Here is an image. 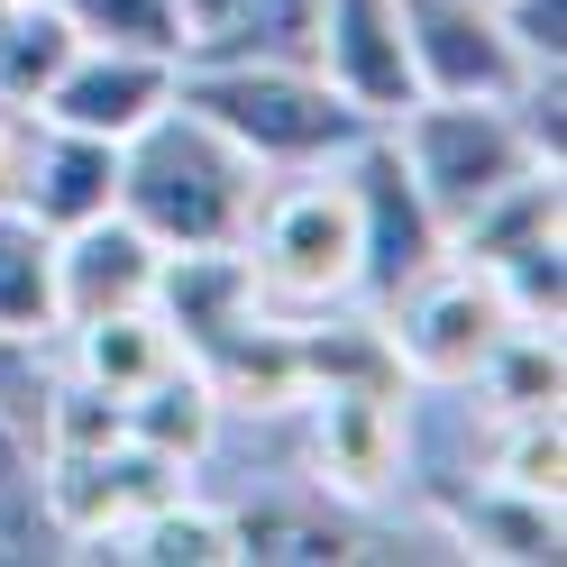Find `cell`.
<instances>
[{
    "label": "cell",
    "instance_id": "cell-14",
    "mask_svg": "<svg viewBox=\"0 0 567 567\" xmlns=\"http://www.w3.org/2000/svg\"><path fill=\"white\" fill-rule=\"evenodd\" d=\"M193 367L210 375L220 412H302V339H293V311L284 302L229 321L220 339H202Z\"/></svg>",
    "mask_w": 567,
    "mask_h": 567
},
{
    "label": "cell",
    "instance_id": "cell-34",
    "mask_svg": "<svg viewBox=\"0 0 567 567\" xmlns=\"http://www.w3.org/2000/svg\"><path fill=\"white\" fill-rule=\"evenodd\" d=\"M10 10H28V0H10Z\"/></svg>",
    "mask_w": 567,
    "mask_h": 567
},
{
    "label": "cell",
    "instance_id": "cell-23",
    "mask_svg": "<svg viewBox=\"0 0 567 567\" xmlns=\"http://www.w3.org/2000/svg\"><path fill=\"white\" fill-rule=\"evenodd\" d=\"M467 394H485L494 421H513V412H558L567 403V358H558V330H504L494 339V358L476 367Z\"/></svg>",
    "mask_w": 567,
    "mask_h": 567
},
{
    "label": "cell",
    "instance_id": "cell-28",
    "mask_svg": "<svg viewBox=\"0 0 567 567\" xmlns=\"http://www.w3.org/2000/svg\"><path fill=\"white\" fill-rule=\"evenodd\" d=\"M494 293H504V321L522 330H567V238H540L522 257L494 266Z\"/></svg>",
    "mask_w": 567,
    "mask_h": 567
},
{
    "label": "cell",
    "instance_id": "cell-16",
    "mask_svg": "<svg viewBox=\"0 0 567 567\" xmlns=\"http://www.w3.org/2000/svg\"><path fill=\"white\" fill-rule=\"evenodd\" d=\"M156 321L174 330V348H193L202 339H220L229 321H247V311H266V284L257 266H247V247H174V257L156 266Z\"/></svg>",
    "mask_w": 567,
    "mask_h": 567
},
{
    "label": "cell",
    "instance_id": "cell-30",
    "mask_svg": "<svg viewBox=\"0 0 567 567\" xmlns=\"http://www.w3.org/2000/svg\"><path fill=\"white\" fill-rule=\"evenodd\" d=\"M28 476H38V412L0 403V494H19Z\"/></svg>",
    "mask_w": 567,
    "mask_h": 567
},
{
    "label": "cell",
    "instance_id": "cell-25",
    "mask_svg": "<svg viewBox=\"0 0 567 567\" xmlns=\"http://www.w3.org/2000/svg\"><path fill=\"white\" fill-rule=\"evenodd\" d=\"M485 476L513 485V494H540V504H567V421H558V412H513V421H494Z\"/></svg>",
    "mask_w": 567,
    "mask_h": 567
},
{
    "label": "cell",
    "instance_id": "cell-26",
    "mask_svg": "<svg viewBox=\"0 0 567 567\" xmlns=\"http://www.w3.org/2000/svg\"><path fill=\"white\" fill-rule=\"evenodd\" d=\"M128 440V403L101 394V384L64 375L55 394H38V457H92V449H120Z\"/></svg>",
    "mask_w": 567,
    "mask_h": 567
},
{
    "label": "cell",
    "instance_id": "cell-9",
    "mask_svg": "<svg viewBox=\"0 0 567 567\" xmlns=\"http://www.w3.org/2000/svg\"><path fill=\"white\" fill-rule=\"evenodd\" d=\"M184 476H193V467H174V457L120 440V449H92V457H38V476H28V485H38V513H47L55 540L111 549L120 530L147 513V504H165Z\"/></svg>",
    "mask_w": 567,
    "mask_h": 567
},
{
    "label": "cell",
    "instance_id": "cell-22",
    "mask_svg": "<svg viewBox=\"0 0 567 567\" xmlns=\"http://www.w3.org/2000/svg\"><path fill=\"white\" fill-rule=\"evenodd\" d=\"M184 348H174V330L156 321V302H128V311H101V321H74V375L101 384V394H137L147 375H165Z\"/></svg>",
    "mask_w": 567,
    "mask_h": 567
},
{
    "label": "cell",
    "instance_id": "cell-7",
    "mask_svg": "<svg viewBox=\"0 0 567 567\" xmlns=\"http://www.w3.org/2000/svg\"><path fill=\"white\" fill-rule=\"evenodd\" d=\"M504 330H513L504 293H494V275H476V266H440V275H421L412 293L384 302V339H394L403 375L440 384V394H467Z\"/></svg>",
    "mask_w": 567,
    "mask_h": 567
},
{
    "label": "cell",
    "instance_id": "cell-33",
    "mask_svg": "<svg viewBox=\"0 0 567 567\" xmlns=\"http://www.w3.org/2000/svg\"><path fill=\"white\" fill-rule=\"evenodd\" d=\"M19 165H28V111L0 101V202H19Z\"/></svg>",
    "mask_w": 567,
    "mask_h": 567
},
{
    "label": "cell",
    "instance_id": "cell-13",
    "mask_svg": "<svg viewBox=\"0 0 567 567\" xmlns=\"http://www.w3.org/2000/svg\"><path fill=\"white\" fill-rule=\"evenodd\" d=\"M431 513H440V530L467 558H494V567H558V549H567V513L540 504V494L494 485V476L431 485Z\"/></svg>",
    "mask_w": 567,
    "mask_h": 567
},
{
    "label": "cell",
    "instance_id": "cell-1",
    "mask_svg": "<svg viewBox=\"0 0 567 567\" xmlns=\"http://www.w3.org/2000/svg\"><path fill=\"white\" fill-rule=\"evenodd\" d=\"M266 174L275 165H257L238 137H220L210 120H193L184 101H174L165 120H147L120 147V210L165 247V257L174 247H247Z\"/></svg>",
    "mask_w": 567,
    "mask_h": 567
},
{
    "label": "cell",
    "instance_id": "cell-32",
    "mask_svg": "<svg viewBox=\"0 0 567 567\" xmlns=\"http://www.w3.org/2000/svg\"><path fill=\"white\" fill-rule=\"evenodd\" d=\"M321 10H330V0H257L266 38H275L284 55H311V38H321Z\"/></svg>",
    "mask_w": 567,
    "mask_h": 567
},
{
    "label": "cell",
    "instance_id": "cell-12",
    "mask_svg": "<svg viewBox=\"0 0 567 567\" xmlns=\"http://www.w3.org/2000/svg\"><path fill=\"white\" fill-rule=\"evenodd\" d=\"M156 266L165 247L128 220V210H101V220L64 229L55 238V302H64V330L74 321H101V311H128L156 293Z\"/></svg>",
    "mask_w": 567,
    "mask_h": 567
},
{
    "label": "cell",
    "instance_id": "cell-18",
    "mask_svg": "<svg viewBox=\"0 0 567 567\" xmlns=\"http://www.w3.org/2000/svg\"><path fill=\"white\" fill-rule=\"evenodd\" d=\"M238 567H348V558H375V540L358 522H339L330 494L311 504H238Z\"/></svg>",
    "mask_w": 567,
    "mask_h": 567
},
{
    "label": "cell",
    "instance_id": "cell-20",
    "mask_svg": "<svg viewBox=\"0 0 567 567\" xmlns=\"http://www.w3.org/2000/svg\"><path fill=\"white\" fill-rule=\"evenodd\" d=\"M220 394H210V375L193 367V358H174L165 375H147L128 394V440L137 449H156V457H174V467H202L210 457V440H220Z\"/></svg>",
    "mask_w": 567,
    "mask_h": 567
},
{
    "label": "cell",
    "instance_id": "cell-2",
    "mask_svg": "<svg viewBox=\"0 0 567 567\" xmlns=\"http://www.w3.org/2000/svg\"><path fill=\"white\" fill-rule=\"evenodd\" d=\"M202 55L210 64L174 74V101L220 137H238L257 165H330L358 147L367 120L321 83L311 55H220V47H202Z\"/></svg>",
    "mask_w": 567,
    "mask_h": 567
},
{
    "label": "cell",
    "instance_id": "cell-24",
    "mask_svg": "<svg viewBox=\"0 0 567 567\" xmlns=\"http://www.w3.org/2000/svg\"><path fill=\"white\" fill-rule=\"evenodd\" d=\"M83 47V28L55 10V0H28V10H0V101L10 111H38L47 83L74 64Z\"/></svg>",
    "mask_w": 567,
    "mask_h": 567
},
{
    "label": "cell",
    "instance_id": "cell-4",
    "mask_svg": "<svg viewBox=\"0 0 567 567\" xmlns=\"http://www.w3.org/2000/svg\"><path fill=\"white\" fill-rule=\"evenodd\" d=\"M339 174H348V202H358V293L384 311L394 293H412L421 275L449 266V220L431 210V193L412 184L394 128H358V147L339 156Z\"/></svg>",
    "mask_w": 567,
    "mask_h": 567
},
{
    "label": "cell",
    "instance_id": "cell-11",
    "mask_svg": "<svg viewBox=\"0 0 567 567\" xmlns=\"http://www.w3.org/2000/svg\"><path fill=\"white\" fill-rule=\"evenodd\" d=\"M311 64H321V83L367 128H394L412 101H421L412 47H403V0H330L321 38H311Z\"/></svg>",
    "mask_w": 567,
    "mask_h": 567
},
{
    "label": "cell",
    "instance_id": "cell-21",
    "mask_svg": "<svg viewBox=\"0 0 567 567\" xmlns=\"http://www.w3.org/2000/svg\"><path fill=\"white\" fill-rule=\"evenodd\" d=\"M111 558H128V567H238V522L174 485L165 504H147L111 540Z\"/></svg>",
    "mask_w": 567,
    "mask_h": 567
},
{
    "label": "cell",
    "instance_id": "cell-17",
    "mask_svg": "<svg viewBox=\"0 0 567 567\" xmlns=\"http://www.w3.org/2000/svg\"><path fill=\"white\" fill-rule=\"evenodd\" d=\"M540 238H567V174L558 165H522L513 184H494L467 220H449V266H476L494 275L504 257H522V247Z\"/></svg>",
    "mask_w": 567,
    "mask_h": 567
},
{
    "label": "cell",
    "instance_id": "cell-8",
    "mask_svg": "<svg viewBox=\"0 0 567 567\" xmlns=\"http://www.w3.org/2000/svg\"><path fill=\"white\" fill-rule=\"evenodd\" d=\"M403 47L421 101H522L540 83V64L513 47L494 0H403Z\"/></svg>",
    "mask_w": 567,
    "mask_h": 567
},
{
    "label": "cell",
    "instance_id": "cell-3",
    "mask_svg": "<svg viewBox=\"0 0 567 567\" xmlns=\"http://www.w3.org/2000/svg\"><path fill=\"white\" fill-rule=\"evenodd\" d=\"M247 266H257L266 302H284V311L358 302V202H348L339 156L266 174L257 220H247Z\"/></svg>",
    "mask_w": 567,
    "mask_h": 567
},
{
    "label": "cell",
    "instance_id": "cell-31",
    "mask_svg": "<svg viewBox=\"0 0 567 567\" xmlns=\"http://www.w3.org/2000/svg\"><path fill=\"white\" fill-rule=\"evenodd\" d=\"M184 28H193V55L202 47H229L257 28V0H184Z\"/></svg>",
    "mask_w": 567,
    "mask_h": 567
},
{
    "label": "cell",
    "instance_id": "cell-27",
    "mask_svg": "<svg viewBox=\"0 0 567 567\" xmlns=\"http://www.w3.org/2000/svg\"><path fill=\"white\" fill-rule=\"evenodd\" d=\"M92 47H147V55H193L184 0H55Z\"/></svg>",
    "mask_w": 567,
    "mask_h": 567
},
{
    "label": "cell",
    "instance_id": "cell-5",
    "mask_svg": "<svg viewBox=\"0 0 567 567\" xmlns=\"http://www.w3.org/2000/svg\"><path fill=\"white\" fill-rule=\"evenodd\" d=\"M394 147H403L412 184L431 193L440 220H467L494 184H513L522 165H540L522 120H513V101H412L394 120Z\"/></svg>",
    "mask_w": 567,
    "mask_h": 567
},
{
    "label": "cell",
    "instance_id": "cell-29",
    "mask_svg": "<svg viewBox=\"0 0 567 567\" xmlns=\"http://www.w3.org/2000/svg\"><path fill=\"white\" fill-rule=\"evenodd\" d=\"M494 10H504L513 47L540 64V74H558V64H567V0H494Z\"/></svg>",
    "mask_w": 567,
    "mask_h": 567
},
{
    "label": "cell",
    "instance_id": "cell-15",
    "mask_svg": "<svg viewBox=\"0 0 567 567\" xmlns=\"http://www.w3.org/2000/svg\"><path fill=\"white\" fill-rule=\"evenodd\" d=\"M19 202L38 210L55 238L101 220V210H120V147H111V137H83V128L38 120V128H28V165H19Z\"/></svg>",
    "mask_w": 567,
    "mask_h": 567
},
{
    "label": "cell",
    "instance_id": "cell-6",
    "mask_svg": "<svg viewBox=\"0 0 567 567\" xmlns=\"http://www.w3.org/2000/svg\"><path fill=\"white\" fill-rule=\"evenodd\" d=\"M302 421H311V494H330L339 513H375L403 485L412 457L403 384H321V394H302Z\"/></svg>",
    "mask_w": 567,
    "mask_h": 567
},
{
    "label": "cell",
    "instance_id": "cell-10",
    "mask_svg": "<svg viewBox=\"0 0 567 567\" xmlns=\"http://www.w3.org/2000/svg\"><path fill=\"white\" fill-rule=\"evenodd\" d=\"M174 74H184V55H147V47H74V64L47 83V101L28 120H55V128H83V137H111L128 147L147 120L174 111Z\"/></svg>",
    "mask_w": 567,
    "mask_h": 567
},
{
    "label": "cell",
    "instance_id": "cell-19",
    "mask_svg": "<svg viewBox=\"0 0 567 567\" xmlns=\"http://www.w3.org/2000/svg\"><path fill=\"white\" fill-rule=\"evenodd\" d=\"M55 330V229L28 202H0V348H47Z\"/></svg>",
    "mask_w": 567,
    "mask_h": 567
}]
</instances>
